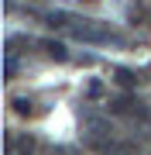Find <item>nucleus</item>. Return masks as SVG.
Segmentation results:
<instances>
[{
    "mask_svg": "<svg viewBox=\"0 0 151 155\" xmlns=\"http://www.w3.org/2000/svg\"><path fill=\"white\" fill-rule=\"evenodd\" d=\"M76 35L79 41H93V45H106V41H117V35H113L110 28H103V24H96V21H86V17H79V21L69 28Z\"/></svg>",
    "mask_w": 151,
    "mask_h": 155,
    "instance_id": "1",
    "label": "nucleus"
},
{
    "mask_svg": "<svg viewBox=\"0 0 151 155\" xmlns=\"http://www.w3.org/2000/svg\"><path fill=\"white\" fill-rule=\"evenodd\" d=\"M137 107H141V104H137L134 97H113V100H110V110H113V114H141V117H151L148 110H137Z\"/></svg>",
    "mask_w": 151,
    "mask_h": 155,
    "instance_id": "2",
    "label": "nucleus"
},
{
    "mask_svg": "<svg viewBox=\"0 0 151 155\" xmlns=\"http://www.w3.org/2000/svg\"><path fill=\"white\" fill-rule=\"evenodd\" d=\"M38 45H41V48H45L55 62H65V59H69V48H65L62 41H55V38H45V41H38Z\"/></svg>",
    "mask_w": 151,
    "mask_h": 155,
    "instance_id": "3",
    "label": "nucleus"
},
{
    "mask_svg": "<svg viewBox=\"0 0 151 155\" xmlns=\"http://www.w3.org/2000/svg\"><path fill=\"white\" fill-rule=\"evenodd\" d=\"M113 79H117L120 86H137V72H131V69H113Z\"/></svg>",
    "mask_w": 151,
    "mask_h": 155,
    "instance_id": "4",
    "label": "nucleus"
},
{
    "mask_svg": "<svg viewBox=\"0 0 151 155\" xmlns=\"http://www.w3.org/2000/svg\"><path fill=\"white\" fill-rule=\"evenodd\" d=\"M14 110H17V114H31L34 104H31V100H24V97H17V100H14Z\"/></svg>",
    "mask_w": 151,
    "mask_h": 155,
    "instance_id": "5",
    "label": "nucleus"
},
{
    "mask_svg": "<svg viewBox=\"0 0 151 155\" xmlns=\"http://www.w3.org/2000/svg\"><path fill=\"white\" fill-rule=\"evenodd\" d=\"M14 72H17V62H14V52H7V62H4V76H7V79H14Z\"/></svg>",
    "mask_w": 151,
    "mask_h": 155,
    "instance_id": "6",
    "label": "nucleus"
}]
</instances>
